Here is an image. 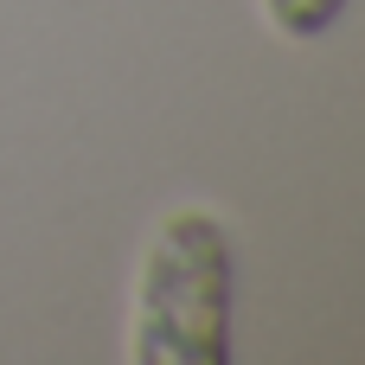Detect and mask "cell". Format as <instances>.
Returning a JSON list of instances; mask_svg holds the SVG:
<instances>
[{"label": "cell", "instance_id": "7a4b0ae2", "mask_svg": "<svg viewBox=\"0 0 365 365\" xmlns=\"http://www.w3.org/2000/svg\"><path fill=\"white\" fill-rule=\"evenodd\" d=\"M340 13H346V0H263V19L282 38H321Z\"/></svg>", "mask_w": 365, "mask_h": 365}, {"label": "cell", "instance_id": "6da1fadb", "mask_svg": "<svg viewBox=\"0 0 365 365\" xmlns=\"http://www.w3.org/2000/svg\"><path fill=\"white\" fill-rule=\"evenodd\" d=\"M135 365H225L231 359V237L205 205L154 225L135 269L128 314Z\"/></svg>", "mask_w": 365, "mask_h": 365}]
</instances>
